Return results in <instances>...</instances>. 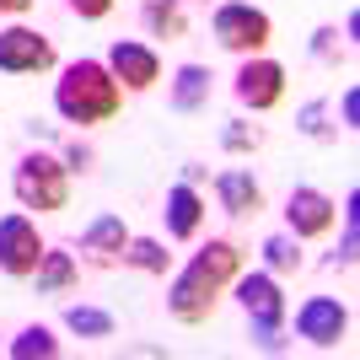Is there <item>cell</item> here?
<instances>
[{"label":"cell","instance_id":"23","mask_svg":"<svg viewBox=\"0 0 360 360\" xmlns=\"http://www.w3.org/2000/svg\"><path fill=\"white\" fill-rule=\"evenodd\" d=\"M221 146L231 150V156H248V150L264 146V129H258V124H248V119H231V124L221 129Z\"/></svg>","mask_w":360,"mask_h":360},{"label":"cell","instance_id":"2","mask_svg":"<svg viewBox=\"0 0 360 360\" xmlns=\"http://www.w3.org/2000/svg\"><path fill=\"white\" fill-rule=\"evenodd\" d=\"M54 108H60L65 124L91 129V124H108L124 108V86L113 81V70L103 60H70L54 81Z\"/></svg>","mask_w":360,"mask_h":360},{"label":"cell","instance_id":"25","mask_svg":"<svg viewBox=\"0 0 360 360\" xmlns=\"http://www.w3.org/2000/svg\"><path fill=\"white\" fill-rule=\"evenodd\" d=\"M349 54V44H339V27H317L312 32V60H323V65H333L339 70V60Z\"/></svg>","mask_w":360,"mask_h":360},{"label":"cell","instance_id":"4","mask_svg":"<svg viewBox=\"0 0 360 360\" xmlns=\"http://www.w3.org/2000/svg\"><path fill=\"white\" fill-rule=\"evenodd\" d=\"M231 285H237V307L248 312V323H253L258 349L280 355V349H285V296H280V280H274L269 269H258V274H237Z\"/></svg>","mask_w":360,"mask_h":360},{"label":"cell","instance_id":"24","mask_svg":"<svg viewBox=\"0 0 360 360\" xmlns=\"http://www.w3.org/2000/svg\"><path fill=\"white\" fill-rule=\"evenodd\" d=\"M296 129H301L307 140H339V129L328 124V103H307V108L296 113Z\"/></svg>","mask_w":360,"mask_h":360},{"label":"cell","instance_id":"30","mask_svg":"<svg viewBox=\"0 0 360 360\" xmlns=\"http://www.w3.org/2000/svg\"><path fill=\"white\" fill-rule=\"evenodd\" d=\"M183 6H188V0H183ZM205 6H210V0H205Z\"/></svg>","mask_w":360,"mask_h":360},{"label":"cell","instance_id":"27","mask_svg":"<svg viewBox=\"0 0 360 360\" xmlns=\"http://www.w3.org/2000/svg\"><path fill=\"white\" fill-rule=\"evenodd\" d=\"M339 119H345V129H360V86H345V97H339Z\"/></svg>","mask_w":360,"mask_h":360},{"label":"cell","instance_id":"18","mask_svg":"<svg viewBox=\"0 0 360 360\" xmlns=\"http://www.w3.org/2000/svg\"><path fill=\"white\" fill-rule=\"evenodd\" d=\"M124 264H129V269H146V274H167L172 269V253H167V242H156V237H129L124 242Z\"/></svg>","mask_w":360,"mask_h":360},{"label":"cell","instance_id":"17","mask_svg":"<svg viewBox=\"0 0 360 360\" xmlns=\"http://www.w3.org/2000/svg\"><path fill=\"white\" fill-rule=\"evenodd\" d=\"M140 22H146L150 38H183V32H188L183 0H146V6H140Z\"/></svg>","mask_w":360,"mask_h":360},{"label":"cell","instance_id":"3","mask_svg":"<svg viewBox=\"0 0 360 360\" xmlns=\"http://www.w3.org/2000/svg\"><path fill=\"white\" fill-rule=\"evenodd\" d=\"M11 194L22 199V210H38V215H60L70 205V167L49 150H27L11 172Z\"/></svg>","mask_w":360,"mask_h":360},{"label":"cell","instance_id":"15","mask_svg":"<svg viewBox=\"0 0 360 360\" xmlns=\"http://www.w3.org/2000/svg\"><path fill=\"white\" fill-rule=\"evenodd\" d=\"M167 231L178 242H188V237H199V226H205V199L194 194V183H178L172 194H167Z\"/></svg>","mask_w":360,"mask_h":360},{"label":"cell","instance_id":"10","mask_svg":"<svg viewBox=\"0 0 360 360\" xmlns=\"http://www.w3.org/2000/svg\"><path fill=\"white\" fill-rule=\"evenodd\" d=\"M103 65L113 70V81H119L124 91H150L156 81H162V60H156V49L135 44V38H119V44L108 49Z\"/></svg>","mask_w":360,"mask_h":360},{"label":"cell","instance_id":"14","mask_svg":"<svg viewBox=\"0 0 360 360\" xmlns=\"http://www.w3.org/2000/svg\"><path fill=\"white\" fill-rule=\"evenodd\" d=\"M27 280L38 285V296H65V290H75V280H81V264H75V253H65V248H44V258H38V269H32Z\"/></svg>","mask_w":360,"mask_h":360},{"label":"cell","instance_id":"19","mask_svg":"<svg viewBox=\"0 0 360 360\" xmlns=\"http://www.w3.org/2000/svg\"><path fill=\"white\" fill-rule=\"evenodd\" d=\"M6 355L11 360H54L60 355V339H54L44 323H32V328H22L11 345H6Z\"/></svg>","mask_w":360,"mask_h":360},{"label":"cell","instance_id":"9","mask_svg":"<svg viewBox=\"0 0 360 360\" xmlns=\"http://www.w3.org/2000/svg\"><path fill=\"white\" fill-rule=\"evenodd\" d=\"M333 221H339V205H333L323 188H307V183H296V188L285 194V226H290V237H301V242L328 237Z\"/></svg>","mask_w":360,"mask_h":360},{"label":"cell","instance_id":"29","mask_svg":"<svg viewBox=\"0 0 360 360\" xmlns=\"http://www.w3.org/2000/svg\"><path fill=\"white\" fill-rule=\"evenodd\" d=\"M32 0H0V16H27Z\"/></svg>","mask_w":360,"mask_h":360},{"label":"cell","instance_id":"11","mask_svg":"<svg viewBox=\"0 0 360 360\" xmlns=\"http://www.w3.org/2000/svg\"><path fill=\"white\" fill-rule=\"evenodd\" d=\"M296 333L307 339V345L317 349H333L339 339L349 333V307L345 301H333V296H312V301H301V312H296Z\"/></svg>","mask_w":360,"mask_h":360},{"label":"cell","instance_id":"6","mask_svg":"<svg viewBox=\"0 0 360 360\" xmlns=\"http://www.w3.org/2000/svg\"><path fill=\"white\" fill-rule=\"evenodd\" d=\"M242 108H253V113H274V108L285 103V65L280 60H264V54H248L231 81Z\"/></svg>","mask_w":360,"mask_h":360},{"label":"cell","instance_id":"16","mask_svg":"<svg viewBox=\"0 0 360 360\" xmlns=\"http://www.w3.org/2000/svg\"><path fill=\"white\" fill-rule=\"evenodd\" d=\"M210 81L215 75L205 70V65H178V75H172V113H199V108L210 103Z\"/></svg>","mask_w":360,"mask_h":360},{"label":"cell","instance_id":"8","mask_svg":"<svg viewBox=\"0 0 360 360\" xmlns=\"http://www.w3.org/2000/svg\"><path fill=\"white\" fill-rule=\"evenodd\" d=\"M38 258H44V237H38V226L32 215H6L0 221V274H11V280H27L38 269Z\"/></svg>","mask_w":360,"mask_h":360},{"label":"cell","instance_id":"20","mask_svg":"<svg viewBox=\"0 0 360 360\" xmlns=\"http://www.w3.org/2000/svg\"><path fill=\"white\" fill-rule=\"evenodd\" d=\"M65 328L81 333V339H113L119 323H113V312H103V307H81V301H75V307H65Z\"/></svg>","mask_w":360,"mask_h":360},{"label":"cell","instance_id":"31","mask_svg":"<svg viewBox=\"0 0 360 360\" xmlns=\"http://www.w3.org/2000/svg\"><path fill=\"white\" fill-rule=\"evenodd\" d=\"M0 355H6V345H0Z\"/></svg>","mask_w":360,"mask_h":360},{"label":"cell","instance_id":"12","mask_svg":"<svg viewBox=\"0 0 360 360\" xmlns=\"http://www.w3.org/2000/svg\"><path fill=\"white\" fill-rule=\"evenodd\" d=\"M124 242H129V226H124L119 215H97V221L81 231V253H86V264H97V269H119Z\"/></svg>","mask_w":360,"mask_h":360},{"label":"cell","instance_id":"7","mask_svg":"<svg viewBox=\"0 0 360 360\" xmlns=\"http://www.w3.org/2000/svg\"><path fill=\"white\" fill-rule=\"evenodd\" d=\"M54 65L60 54L38 27H0V70L6 75H44Z\"/></svg>","mask_w":360,"mask_h":360},{"label":"cell","instance_id":"28","mask_svg":"<svg viewBox=\"0 0 360 360\" xmlns=\"http://www.w3.org/2000/svg\"><path fill=\"white\" fill-rule=\"evenodd\" d=\"M65 167H70V172H91V150L86 146H70V150H65Z\"/></svg>","mask_w":360,"mask_h":360},{"label":"cell","instance_id":"13","mask_svg":"<svg viewBox=\"0 0 360 360\" xmlns=\"http://www.w3.org/2000/svg\"><path fill=\"white\" fill-rule=\"evenodd\" d=\"M215 194H221V210L226 215H258L264 210V188L248 167H226L221 178H215Z\"/></svg>","mask_w":360,"mask_h":360},{"label":"cell","instance_id":"22","mask_svg":"<svg viewBox=\"0 0 360 360\" xmlns=\"http://www.w3.org/2000/svg\"><path fill=\"white\" fill-rule=\"evenodd\" d=\"M360 253V194L345 199V242H339V253L328 258V269H349Z\"/></svg>","mask_w":360,"mask_h":360},{"label":"cell","instance_id":"21","mask_svg":"<svg viewBox=\"0 0 360 360\" xmlns=\"http://www.w3.org/2000/svg\"><path fill=\"white\" fill-rule=\"evenodd\" d=\"M264 264H269V274H296L301 269V237H290V231H280V237H264Z\"/></svg>","mask_w":360,"mask_h":360},{"label":"cell","instance_id":"1","mask_svg":"<svg viewBox=\"0 0 360 360\" xmlns=\"http://www.w3.org/2000/svg\"><path fill=\"white\" fill-rule=\"evenodd\" d=\"M237 274H242V248L231 237H210L188 264H183L178 280H172V290H167V312L178 317V323H188V328L205 323V317L215 312V301L231 290Z\"/></svg>","mask_w":360,"mask_h":360},{"label":"cell","instance_id":"26","mask_svg":"<svg viewBox=\"0 0 360 360\" xmlns=\"http://www.w3.org/2000/svg\"><path fill=\"white\" fill-rule=\"evenodd\" d=\"M65 11L81 16V22H103V16L113 11V0H65Z\"/></svg>","mask_w":360,"mask_h":360},{"label":"cell","instance_id":"5","mask_svg":"<svg viewBox=\"0 0 360 360\" xmlns=\"http://www.w3.org/2000/svg\"><path fill=\"white\" fill-rule=\"evenodd\" d=\"M210 32H215V44L231 49V54H264L274 38V22L269 11H258V6H248V0H221L210 16Z\"/></svg>","mask_w":360,"mask_h":360}]
</instances>
